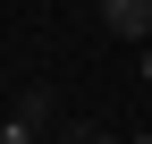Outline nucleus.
<instances>
[{"mask_svg": "<svg viewBox=\"0 0 152 144\" xmlns=\"http://www.w3.org/2000/svg\"><path fill=\"white\" fill-rule=\"evenodd\" d=\"M42 119H51V102H42V93H26L9 119H0V144H42Z\"/></svg>", "mask_w": 152, "mask_h": 144, "instance_id": "f03ea898", "label": "nucleus"}, {"mask_svg": "<svg viewBox=\"0 0 152 144\" xmlns=\"http://www.w3.org/2000/svg\"><path fill=\"white\" fill-rule=\"evenodd\" d=\"M93 144H118V136H102V127H93Z\"/></svg>", "mask_w": 152, "mask_h": 144, "instance_id": "39448f33", "label": "nucleus"}, {"mask_svg": "<svg viewBox=\"0 0 152 144\" xmlns=\"http://www.w3.org/2000/svg\"><path fill=\"white\" fill-rule=\"evenodd\" d=\"M102 26L144 51V43H152V0H102Z\"/></svg>", "mask_w": 152, "mask_h": 144, "instance_id": "f257e3e1", "label": "nucleus"}, {"mask_svg": "<svg viewBox=\"0 0 152 144\" xmlns=\"http://www.w3.org/2000/svg\"><path fill=\"white\" fill-rule=\"evenodd\" d=\"M42 144H93V127H59V136H42Z\"/></svg>", "mask_w": 152, "mask_h": 144, "instance_id": "7ed1b4c3", "label": "nucleus"}, {"mask_svg": "<svg viewBox=\"0 0 152 144\" xmlns=\"http://www.w3.org/2000/svg\"><path fill=\"white\" fill-rule=\"evenodd\" d=\"M135 144H152V136H135Z\"/></svg>", "mask_w": 152, "mask_h": 144, "instance_id": "0eeeda50", "label": "nucleus"}, {"mask_svg": "<svg viewBox=\"0 0 152 144\" xmlns=\"http://www.w3.org/2000/svg\"><path fill=\"white\" fill-rule=\"evenodd\" d=\"M76 9H102V0H76Z\"/></svg>", "mask_w": 152, "mask_h": 144, "instance_id": "423d86ee", "label": "nucleus"}, {"mask_svg": "<svg viewBox=\"0 0 152 144\" xmlns=\"http://www.w3.org/2000/svg\"><path fill=\"white\" fill-rule=\"evenodd\" d=\"M135 68H144V85H152V43H144V51H135Z\"/></svg>", "mask_w": 152, "mask_h": 144, "instance_id": "20e7f679", "label": "nucleus"}]
</instances>
